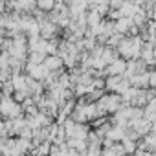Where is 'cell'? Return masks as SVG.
<instances>
[{
  "label": "cell",
  "instance_id": "1",
  "mask_svg": "<svg viewBox=\"0 0 156 156\" xmlns=\"http://www.w3.org/2000/svg\"><path fill=\"white\" fill-rule=\"evenodd\" d=\"M20 107L17 105L15 99L11 98H4L2 101H0V114H2L4 118H9V119H17L20 118Z\"/></svg>",
  "mask_w": 156,
  "mask_h": 156
},
{
  "label": "cell",
  "instance_id": "2",
  "mask_svg": "<svg viewBox=\"0 0 156 156\" xmlns=\"http://www.w3.org/2000/svg\"><path fill=\"white\" fill-rule=\"evenodd\" d=\"M51 6H53V4H50V2H41V4H39V8H42V9H50Z\"/></svg>",
  "mask_w": 156,
  "mask_h": 156
}]
</instances>
